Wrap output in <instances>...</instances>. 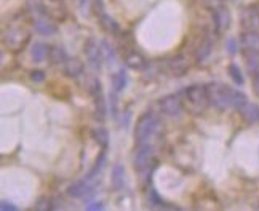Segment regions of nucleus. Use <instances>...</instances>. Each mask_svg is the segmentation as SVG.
<instances>
[{
	"instance_id": "nucleus-1",
	"label": "nucleus",
	"mask_w": 259,
	"mask_h": 211,
	"mask_svg": "<svg viewBox=\"0 0 259 211\" xmlns=\"http://www.w3.org/2000/svg\"><path fill=\"white\" fill-rule=\"evenodd\" d=\"M183 92L186 93L184 96L189 101V109L194 114H200L210 106V95H208V87L206 85H192L189 88H184Z\"/></svg>"
},
{
	"instance_id": "nucleus-2",
	"label": "nucleus",
	"mask_w": 259,
	"mask_h": 211,
	"mask_svg": "<svg viewBox=\"0 0 259 211\" xmlns=\"http://www.w3.org/2000/svg\"><path fill=\"white\" fill-rule=\"evenodd\" d=\"M158 125V118L152 114V112H146L139 117L136 128H135V141L136 144H141V143H147L149 139L154 136V133L157 132Z\"/></svg>"
},
{
	"instance_id": "nucleus-3",
	"label": "nucleus",
	"mask_w": 259,
	"mask_h": 211,
	"mask_svg": "<svg viewBox=\"0 0 259 211\" xmlns=\"http://www.w3.org/2000/svg\"><path fill=\"white\" fill-rule=\"evenodd\" d=\"M31 40V34L26 29H7L4 32V44L8 47V50H12V52L18 53L21 52V50L26 47V44Z\"/></svg>"
},
{
	"instance_id": "nucleus-4",
	"label": "nucleus",
	"mask_w": 259,
	"mask_h": 211,
	"mask_svg": "<svg viewBox=\"0 0 259 211\" xmlns=\"http://www.w3.org/2000/svg\"><path fill=\"white\" fill-rule=\"evenodd\" d=\"M158 106H160L162 112L165 115H168V117H178V115H181L183 110H184V104L181 101V92L162 98L160 101H158Z\"/></svg>"
},
{
	"instance_id": "nucleus-5",
	"label": "nucleus",
	"mask_w": 259,
	"mask_h": 211,
	"mask_svg": "<svg viewBox=\"0 0 259 211\" xmlns=\"http://www.w3.org/2000/svg\"><path fill=\"white\" fill-rule=\"evenodd\" d=\"M83 52H85L88 64L92 66L93 70L101 69V63H103V59H104V52H103L101 45H98L93 38H90L88 42L85 44V47H83Z\"/></svg>"
},
{
	"instance_id": "nucleus-6",
	"label": "nucleus",
	"mask_w": 259,
	"mask_h": 211,
	"mask_svg": "<svg viewBox=\"0 0 259 211\" xmlns=\"http://www.w3.org/2000/svg\"><path fill=\"white\" fill-rule=\"evenodd\" d=\"M96 186L92 184V181L90 179H80V181H75L71 186L67 187V194L74 197V198H85V197H90L93 192H95Z\"/></svg>"
},
{
	"instance_id": "nucleus-7",
	"label": "nucleus",
	"mask_w": 259,
	"mask_h": 211,
	"mask_svg": "<svg viewBox=\"0 0 259 211\" xmlns=\"http://www.w3.org/2000/svg\"><path fill=\"white\" fill-rule=\"evenodd\" d=\"M211 48H213V40L210 35H205L202 37L200 44H198V47L195 48L194 52V56H195V61L197 64H203L208 58H210L211 55Z\"/></svg>"
},
{
	"instance_id": "nucleus-8",
	"label": "nucleus",
	"mask_w": 259,
	"mask_h": 211,
	"mask_svg": "<svg viewBox=\"0 0 259 211\" xmlns=\"http://www.w3.org/2000/svg\"><path fill=\"white\" fill-rule=\"evenodd\" d=\"M63 67V72L69 77H72V78H77V77H80L83 74V63L80 61V59H77V58H71L69 56L67 58V61L61 66Z\"/></svg>"
},
{
	"instance_id": "nucleus-9",
	"label": "nucleus",
	"mask_w": 259,
	"mask_h": 211,
	"mask_svg": "<svg viewBox=\"0 0 259 211\" xmlns=\"http://www.w3.org/2000/svg\"><path fill=\"white\" fill-rule=\"evenodd\" d=\"M44 5H45L47 13L52 18H55V19H64L66 15H67L61 0H47Z\"/></svg>"
},
{
	"instance_id": "nucleus-10",
	"label": "nucleus",
	"mask_w": 259,
	"mask_h": 211,
	"mask_svg": "<svg viewBox=\"0 0 259 211\" xmlns=\"http://www.w3.org/2000/svg\"><path fill=\"white\" fill-rule=\"evenodd\" d=\"M111 183L114 190H122L125 187V168L120 163H115L111 172Z\"/></svg>"
},
{
	"instance_id": "nucleus-11",
	"label": "nucleus",
	"mask_w": 259,
	"mask_h": 211,
	"mask_svg": "<svg viewBox=\"0 0 259 211\" xmlns=\"http://www.w3.org/2000/svg\"><path fill=\"white\" fill-rule=\"evenodd\" d=\"M107 157V154H106V149H103L101 152L98 154V157H96V160H95V163L92 165V168L88 170V173L85 175V179H90L92 181L96 175H99L101 173V170L104 168V165H106V158Z\"/></svg>"
},
{
	"instance_id": "nucleus-12",
	"label": "nucleus",
	"mask_w": 259,
	"mask_h": 211,
	"mask_svg": "<svg viewBox=\"0 0 259 211\" xmlns=\"http://www.w3.org/2000/svg\"><path fill=\"white\" fill-rule=\"evenodd\" d=\"M50 45H47V44H42V42H35V44H32V47H31V55H32V59L35 63H42L45 58H48V55H50Z\"/></svg>"
},
{
	"instance_id": "nucleus-13",
	"label": "nucleus",
	"mask_w": 259,
	"mask_h": 211,
	"mask_svg": "<svg viewBox=\"0 0 259 211\" xmlns=\"http://www.w3.org/2000/svg\"><path fill=\"white\" fill-rule=\"evenodd\" d=\"M168 70H171L175 75H183L187 70V63L184 56H175L168 59Z\"/></svg>"
},
{
	"instance_id": "nucleus-14",
	"label": "nucleus",
	"mask_w": 259,
	"mask_h": 211,
	"mask_svg": "<svg viewBox=\"0 0 259 211\" xmlns=\"http://www.w3.org/2000/svg\"><path fill=\"white\" fill-rule=\"evenodd\" d=\"M126 72H125V69H120V70H117L115 74L111 75V85H112V90L117 93H122L123 90L126 88Z\"/></svg>"
},
{
	"instance_id": "nucleus-15",
	"label": "nucleus",
	"mask_w": 259,
	"mask_h": 211,
	"mask_svg": "<svg viewBox=\"0 0 259 211\" xmlns=\"http://www.w3.org/2000/svg\"><path fill=\"white\" fill-rule=\"evenodd\" d=\"M125 63L128 67H133V69H141L144 70L147 67V61L144 59V56L138 55V53H128L125 56Z\"/></svg>"
},
{
	"instance_id": "nucleus-16",
	"label": "nucleus",
	"mask_w": 259,
	"mask_h": 211,
	"mask_svg": "<svg viewBox=\"0 0 259 211\" xmlns=\"http://www.w3.org/2000/svg\"><path fill=\"white\" fill-rule=\"evenodd\" d=\"M48 58H50V61H52L55 66H63L66 61H67V55H66V52L63 48H59V47H52L50 48V55H48Z\"/></svg>"
},
{
	"instance_id": "nucleus-17",
	"label": "nucleus",
	"mask_w": 259,
	"mask_h": 211,
	"mask_svg": "<svg viewBox=\"0 0 259 211\" xmlns=\"http://www.w3.org/2000/svg\"><path fill=\"white\" fill-rule=\"evenodd\" d=\"M92 136H93V139L96 141V143L101 146L103 149H106L107 146H109V133H107V130L106 128H103V126H99V128H95L93 132H92Z\"/></svg>"
},
{
	"instance_id": "nucleus-18",
	"label": "nucleus",
	"mask_w": 259,
	"mask_h": 211,
	"mask_svg": "<svg viewBox=\"0 0 259 211\" xmlns=\"http://www.w3.org/2000/svg\"><path fill=\"white\" fill-rule=\"evenodd\" d=\"M93 98H95V106H96V118L104 120V117L107 114V109H106V101L103 98V92L98 95H93Z\"/></svg>"
},
{
	"instance_id": "nucleus-19",
	"label": "nucleus",
	"mask_w": 259,
	"mask_h": 211,
	"mask_svg": "<svg viewBox=\"0 0 259 211\" xmlns=\"http://www.w3.org/2000/svg\"><path fill=\"white\" fill-rule=\"evenodd\" d=\"M149 202H151L152 205H155V206H160V208H170L171 206L170 203H166L162 197H158V194L155 192L154 189L149 192Z\"/></svg>"
},
{
	"instance_id": "nucleus-20",
	"label": "nucleus",
	"mask_w": 259,
	"mask_h": 211,
	"mask_svg": "<svg viewBox=\"0 0 259 211\" xmlns=\"http://www.w3.org/2000/svg\"><path fill=\"white\" fill-rule=\"evenodd\" d=\"M101 47H103V52H104V58L109 59L111 63H114V61H115V58H117V52L114 50V47H112V45H109L107 42H103Z\"/></svg>"
},
{
	"instance_id": "nucleus-21",
	"label": "nucleus",
	"mask_w": 259,
	"mask_h": 211,
	"mask_svg": "<svg viewBox=\"0 0 259 211\" xmlns=\"http://www.w3.org/2000/svg\"><path fill=\"white\" fill-rule=\"evenodd\" d=\"M56 205L52 198H48V197H42L38 202L35 203V209H55Z\"/></svg>"
},
{
	"instance_id": "nucleus-22",
	"label": "nucleus",
	"mask_w": 259,
	"mask_h": 211,
	"mask_svg": "<svg viewBox=\"0 0 259 211\" xmlns=\"http://www.w3.org/2000/svg\"><path fill=\"white\" fill-rule=\"evenodd\" d=\"M45 78H47V74L42 69H34L31 72V80L34 83H42V82H45Z\"/></svg>"
},
{
	"instance_id": "nucleus-23",
	"label": "nucleus",
	"mask_w": 259,
	"mask_h": 211,
	"mask_svg": "<svg viewBox=\"0 0 259 211\" xmlns=\"http://www.w3.org/2000/svg\"><path fill=\"white\" fill-rule=\"evenodd\" d=\"M117 92H114L112 90V93H111V96H109V103H111V112H112V117L114 118H117V101H118V98H117Z\"/></svg>"
},
{
	"instance_id": "nucleus-24",
	"label": "nucleus",
	"mask_w": 259,
	"mask_h": 211,
	"mask_svg": "<svg viewBox=\"0 0 259 211\" xmlns=\"http://www.w3.org/2000/svg\"><path fill=\"white\" fill-rule=\"evenodd\" d=\"M229 74H231V77L235 80L237 83H243V78H242V74L238 72V69H237V66H234V64H231L229 66Z\"/></svg>"
},
{
	"instance_id": "nucleus-25",
	"label": "nucleus",
	"mask_w": 259,
	"mask_h": 211,
	"mask_svg": "<svg viewBox=\"0 0 259 211\" xmlns=\"http://www.w3.org/2000/svg\"><path fill=\"white\" fill-rule=\"evenodd\" d=\"M0 206H2V209H16V206L13 203L7 202V200H2V203H0Z\"/></svg>"
},
{
	"instance_id": "nucleus-26",
	"label": "nucleus",
	"mask_w": 259,
	"mask_h": 211,
	"mask_svg": "<svg viewBox=\"0 0 259 211\" xmlns=\"http://www.w3.org/2000/svg\"><path fill=\"white\" fill-rule=\"evenodd\" d=\"M104 205L101 202H93V203H88V209H103Z\"/></svg>"
},
{
	"instance_id": "nucleus-27",
	"label": "nucleus",
	"mask_w": 259,
	"mask_h": 211,
	"mask_svg": "<svg viewBox=\"0 0 259 211\" xmlns=\"http://www.w3.org/2000/svg\"><path fill=\"white\" fill-rule=\"evenodd\" d=\"M78 7H80V10L83 12V8L87 7V0H78Z\"/></svg>"
},
{
	"instance_id": "nucleus-28",
	"label": "nucleus",
	"mask_w": 259,
	"mask_h": 211,
	"mask_svg": "<svg viewBox=\"0 0 259 211\" xmlns=\"http://www.w3.org/2000/svg\"><path fill=\"white\" fill-rule=\"evenodd\" d=\"M229 50H231V52L234 50V42H229Z\"/></svg>"
}]
</instances>
